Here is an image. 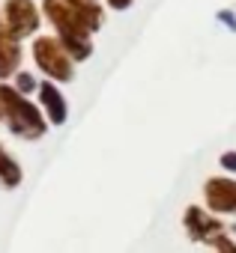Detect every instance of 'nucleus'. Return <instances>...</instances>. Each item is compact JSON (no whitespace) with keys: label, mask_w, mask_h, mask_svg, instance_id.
<instances>
[{"label":"nucleus","mask_w":236,"mask_h":253,"mask_svg":"<svg viewBox=\"0 0 236 253\" xmlns=\"http://www.w3.org/2000/svg\"><path fill=\"white\" fill-rule=\"evenodd\" d=\"M0 110H3V125H6V131L18 140H27V143H36L42 140L48 131H51V125L42 113V107L21 95L12 84H0Z\"/></svg>","instance_id":"1"},{"label":"nucleus","mask_w":236,"mask_h":253,"mask_svg":"<svg viewBox=\"0 0 236 253\" xmlns=\"http://www.w3.org/2000/svg\"><path fill=\"white\" fill-rule=\"evenodd\" d=\"M24 69V42L0 27V84H9Z\"/></svg>","instance_id":"8"},{"label":"nucleus","mask_w":236,"mask_h":253,"mask_svg":"<svg viewBox=\"0 0 236 253\" xmlns=\"http://www.w3.org/2000/svg\"><path fill=\"white\" fill-rule=\"evenodd\" d=\"M0 122H3V110H0Z\"/></svg>","instance_id":"17"},{"label":"nucleus","mask_w":236,"mask_h":253,"mask_svg":"<svg viewBox=\"0 0 236 253\" xmlns=\"http://www.w3.org/2000/svg\"><path fill=\"white\" fill-rule=\"evenodd\" d=\"M42 18L54 27L57 36L63 33H87L96 36L105 27V6L90 0H42Z\"/></svg>","instance_id":"2"},{"label":"nucleus","mask_w":236,"mask_h":253,"mask_svg":"<svg viewBox=\"0 0 236 253\" xmlns=\"http://www.w3.org/2000/svg\"><path fill=\"white\" fill-rule=\"evenodd\" d=\"M42 6L36 0H3L0 3V27H6L15 39H36L42 30Z\"/></svg>","instance_id":"4"},{"label":"nucleus","mask_w":236,"mask_h":253,"mask_svg":"<svg viewBox=\"0 0 236 253\" xmlns=\"http://www.w3.org/2000/svg\"><path fill=\"white\" fill-rule=\"evenodd\" d=\"M218 167H221L224 176H233L236 179V149H224L218 155Z\"/></svg>","instance_id":"12"},{"label":"nucleus","mask_w":236,"mask_h":253,"mask_svg":"<svg viewBox=\"0 0 236 253\" xmlns=\"http://www.w3.org/2000/svg\"><path fill=\"white\" fill-rule=\"evenodd\" d=\"M182 229H185V235H188L194 244L212 247V241L227 232V223H224V217L206 211V206L191 203V206H185V211H182Z\"/></svg>","instance_id":"5"},{"label":"nucleus","mask_w":236,"mask_h":253,"mask_svg":"<svg viewBox=\"0 0 236 253\" xmlns=\"http://www.w3.org/2000/svg\"><path fill=\"white\" fill-rule=\"evenodd\" d=\"M135 6V0H105V9H114V12H129Z\"/></svg>","instance_id":"15"},{"label":"nucleus","mask_w":236,"mask_h":253,"mask_svg":"<svg viewBox=\"0 0 236 253\" xmlns=\"http://www.w3.org/2000/svg\"><path fill=\"white\" fill-rule=\"evenodd\" d=\"M227 235L236 241V220H230V223H227Z\"/></svg>","instance_id":"16"},{"label":"nucleus","mask_w":236,"mask_h":253,"mask_svg":"<svg viewBox=\"0 0 236 253\" xmlns=\"http://www.w3.org/2000/svg\"><path fill=\"white\" fill-rule=\"evenodd\" d=\"M90 3H99V0H90Z\"/></svg>","instance_id":"18"},{"label":"nucleus","mask_w":236,"mask_h":253,"mask_svg":"<svg viewBox=\"0 0 236 253\" xmlns=\"http://www.w3.org/2000/svg\"><path fill=\"white\" fill-rule=\"evenodd\" d=\"M36 104L42 107V113H45L51 128H63V125L69 122V101H66V92L60 89V84L42 78L39 92H36Z\"/></svg>","instance_id":"7"},{"label":"nucleus","mask_w":236,"mask_h":253,"mask_svg":"<svg viewBox=\"0 0 236 253\" xmlns=\"http://www.w3.org/2000/svg\"><path fill=\"white\" fill-rule=\"evenodd\" d=\"M215 21H218L227 33H236V9H227V6L218 9V12H215Z\"/></svg>","instance_id":"13"},{"label":"nucleus","mask_w":236,"mask_h":253,"mask_svg":"<svg viewBox=\"0 0 236 253\" xmlns=\"http://www.w3.org/2000/svg\"><path fill=\"white\" fill-rule=\"evenodd\" d=\"M212 250H215V253H236V241L224 232V235H218V238L212 241Z\"/></svg>","instance_id":"14"},{"label":"nucleus","mask_w":236,"mask_h":253,"mask_svg":"<svg viewBox=\"0 0 236 253\" xmlns=\"http://www.w3.org/2000/svg\"><path fill=\"white\" fill-rule=\"evenodd\" d=\"M54 36H57V33H54ZM57 39H60V45L66 48V54L75 60V66L87 63V60L93 57V51H96L93 36H87V33H63V36H57Z\"/></svg>","instance_id":"10"},{"label":"nucleus","mask_w":236,"mask_h":253,"mask_svg":"<svg viewBox=\"0 0 236 253\" xmlns=\"http://www.w3.org/2000/svg\"><path fill=\"white\" fill-rule=\"evenodd\" d=\"M9 84H12V86H15V89L21 92V95L33 98V95L39 92V84H42V78H39L36 72H30V69H21V72H18V75H15V78H12Z\"/></svg>","instance_id":"11"},{"label":"nucleus","mask_w":236,"mask_h":253,"mask_svg":"<svg viewBox=\"0 0 236 253\" xmlns=\"http://www.w3.org/2000/svg\"><path fill=\"white\" fill-rule=\"evenodd\" d=\"M21 185H24V167L3 146V140H0V188L3 191H18Z\"/></svg>","instance_id":"9"},{"label":"nucleus","mask_w":236,"mask_h":253,"mask_svg":"<svg viewBox=\"0 0 236 253\" xmlns=\"http://www.w3.org/2000/svg\"><path fill=\"white\" fill-rule=\"evenodd\" d=\"M200 197H203L206 211H212L218 217H233L236 220V179L233 176L221 173V176L203 179Z\"/></svg>","instance_id":"6"},{"label":"nucleus","mask_w":236,"mask_h":253,"mask_svg":"<svg viewBox=\"0 0 236 253\" xmlns=\"http://www.w3.org/2000/svg\"><path fill=\"white\" fill-rule=\"evenodd\" d=\"M30 57L45 81H54L60 86L75 84V78H78L75 60L66 54V48L60 45V39L54 33H39L36 39H30Z\"/></svg>","instance_id":"3"}]
</instances>
